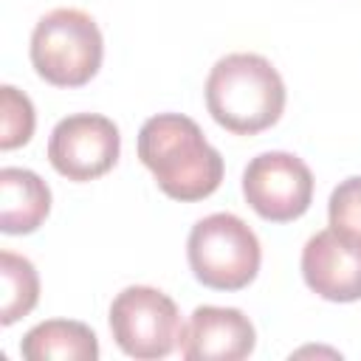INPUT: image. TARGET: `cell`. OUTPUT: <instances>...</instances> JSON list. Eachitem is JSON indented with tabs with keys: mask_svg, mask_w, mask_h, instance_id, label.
<instances>
[{
	"mask_svg": "<svg viewBox=\"0 0 361 361\" xmlns=\"http://www.w3.org/2000/svg\"><path fill=\"white\" fill-rule=\"evenodd\" d=\"M102 31L82 8H54L31 31V65L54 87H82L102 68Z\"/></svg>",
	"mask_w": 361,
	"mask_h": 361,
	"instance_id": "cell-3",
	"label": "cell"
},
{
	"mask_svg": "<svg viewBox=\"0 0 361 361\" xmlns=\"http://www.w3.org/2000/svg\"><path fill=\"white\" fill-rule=\"evenodd\" d=\"M110 333L124 355L155 361L178 347L183 324L178 305L164 290L130 285L110 305Z\"/></svg>",
	"mask_w": 361,
	"mask_h": 361,
	"instance_id": "cell-5",
	"label": "cell"
},
{
	"mask_svg": "<svg viewBox=\"0 0 361 361\" xmlns=\"http://www.w3.org/2000/svg\"><path fill=\"white\" fill-rule=\"evenodd\" d=\"M212 118L234 135H257L274 127L285 110V82L259 54H228L206 79Z\"/></svg>",
	"mask_w": 361,
	"mask_h": 361,
	"instance_id": "cell-2",
	"label": "cell"
},
{
	"mask_svg": "<svg viewBox=\"0 0 361 361\" xmlns=\"http://www.w3.org/2000/svg\"><path fill=\"white\" fill-rule=\"evenodd\" d=\"M195 279L212 290H243L254 282L262 259L257 234L231 212L197 220L186 240Z\"/></svg>",
	"mask_w": 361,
	"mask_h": 361,
	"instance_id": "cell-4",
	"label": "cell"
},
{
	"mask_svg": "<svg viewBox=\"0 0 361 361\" xmlns=\"http://www.w3.org/2000/svg\"><path fill=\"white\" fill-rule=\"evenodd\" d=\"M243 195L262 220L290 223L313 200V172L290 152H262L243 172Z\"/></svg>",
	"mask_w": 361,
	"mask_h": 361,
	"instance_id": "cell-6",
	"label": "cell"
},
{
	"mask_svg": "<svg viewBox=\"0 0 361 361\" xmlns=\"http://www.w3.org/2000/svg\"><path fill=\"white\" fill-rule=\"evenodd\" d=\"M257 333L248 316L237 307H195L183 333L180 355L186 361H240L254 353Z\"/></svg>",
	"mask_w": 361,
	"mask_h": 361,
	"instance_id": "cell-8",
	"label": "cell"
},
{
	"mask_svg": "<svg viewBox=\"0 0 361 361\" xmlns=\"http://www.w3.org/2000/svg\"><path fill=\"white\" fill-rule=\"evenodd\" d=\"M302 276L307 288L327 302H358L361 245H353L333 228L313 234L302 248Z\"/></svg>",
	"mask_w": 361,
	"mask_h": 361,
	"instance_id": "cell-9",
	"label": "cell"
},
{
	"mask_svg": "<svg viewBox=\"0 0 361 361\" xmlns=\"http://www.w3.org/2000/svg\"><path fill=\"white\" fill-rule=\"evenodd\" d=\"M138 158L172 200H203L223 180L220 152L206 141L197 121L180 113H158L141 124Z\"/></svg>",
	"mask_w": 361,
	"mask_h": 361,
	"instance_id": "cell-1",
	"label": "cell"
},
{
	"mask_svg": "<svg viewBox=\"0 0 361 361\" xmlns=\"http://www.w3.org/2000/svg\"><path fill=\"white\" fill-rule=\"evenodd\" d=\"M20 353L28 361H96L99 341L96 333L82 322L48 319L23 336Z\"/></svg>",
	"mask_w": 361,
	"mask_h": 361,
	"instance_id": "cell-11",
	"label": "cell"
},
{
	"mask_svg": "<svg viewBox=\"0 0 361 361\" xmlns=\"http://www.w3.org/2000/svg\"><path fill=\"white\" fill-rule=\"evenodd\" d=\"M118 127L99 113H73L62 118L48 138L51 166L76 183L96 180L118 161Z\"/></svg>",
	"mask_w": 361,
	"mask_h": 361,
	"instance_id": "cell-7",
	"label": "cell"
},
{
	"mask_svg": "<svg viewBox=\"0 0 361 361\" xmlns=\"http://www.w3.org/2000/svg\"><path fill=\"white\" fill-rule=\"evenodd\" d=\"M51 212L48 183L20 166L0 169V231L6 234H31L42 226Z\"/></svg>",
	"mask_w": 361,
	"mask_h": 361,
	"instance_id": "cell-10",
	"label": "cell"
},
{
	"mask_svg": "<svg viewBox=\"0 0 361 361\" xmlns=\"http://www.w3.org/2000/svg\"><path fill=\"white\" fill-rule=\"evenodd\" d=\"M330 228L350 240L353 245H361V175H353L341 180L327 203Z\"/></svg>",
	"mask_w": 361,
	"mask_h": 361,
	"instance_id": "cell-14",
	"label": "cell"
},
{
	"mask_svg": "<svg viewBox=\"0 0 361 361\" xmlns=\"http://www.w3.org/2000/svg\"><path fill=\"white\" fill-rule=\"evenodd\" d=\"M0 279H3L0 324L8 327L34 310L39 299V276L25 257L14 251H0Z\"/></svg>",
	"mask_w": 361,
	"mask_h": 361,
	"instance_id": "cell-12",
	"label": "cell"
},
{
	"mask_svg": "<svg viewBox=\"0 0 361 361\" xmlns=\"http://www.w3.org/2000/svg\"><path fill=\"white\" fill-rule=\"evenodd\" d=\"M34 135V104L11 85L0 87V149H17Z\"/></svg>",
	"mask_w": 361,
	"mask_h": 361,
	"instance_id": "cell-13",
	"label": "cell"
}]
</instances>
